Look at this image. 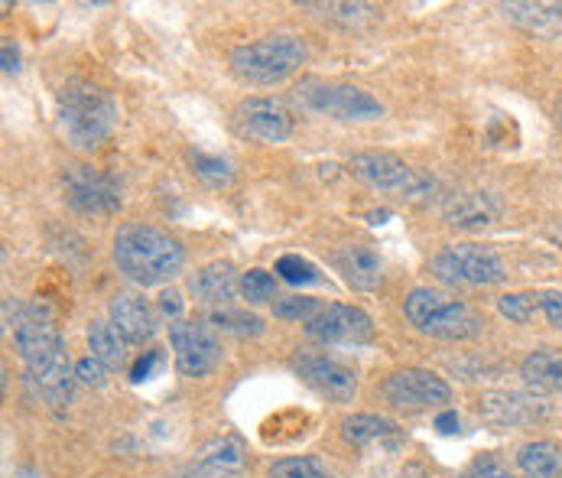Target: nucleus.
<instances>
[{"instance_id":"obj_12","label":"nucleus","mask_w":562,"mask_h":478,"mask_svg":"<svg viewBox=\"0 0 562 478\" xmlns=\"http://www.w3.org/2000/svg\"><path fill=\"white\" fill-rule=\"evenodd\" d=\"M235 118L244 134L260 144H283L293 134V114L277 98H244Z\"/></svg>"},{"instance_id":"obj_24","label":"nucleus","mask_w":562,"mask_h":478,"mask_svg":"<svg viewBox=\"0 0 562 478\" xmlns=\"http://www.w3.org/2000/svg\"><path fill=\"white\" fill-rule=\"evenodd\" d=\"M501 13L527 30H537V33H550V30L562 26L560 3H504Z\"/></svg>"},{"instance_id":"obj_17","label":"nucleus","mask_w":562,"mask_h":478,"mask_svg":"<svg viewBox=\"0 0 562 478\" xmlns=\"http://www.w3.org/2000/svg\"><path fill=\"white\" fill-rule=\"evenodd\" d=\"M335 270L345 277V284H351L355 290H378L384 280V264L381 254L368 244H351L331 254Z\"/></svg>"},{"instance_id":"obj_16","label":"nucleus","mask_w":562,"mask_h":478,"mask_svg":"<svg viewBox=\"0 0 562 478\" xmlns=\"http://www.w3.org/2000/svg\"><path fill=\"white\" fill-rule=\"evenodd\" d=\"M442 219L462 232H484L501 219V202L487 192H452L442 202Z\"/></svg>"},{"instance_id":"obj_26","label":"nucleus","mask_w":562,"mask_h":478,"mask_svg":"<svg viewBox=\"0 0 562 478\" xmlns=\"http://www.w3.org/2000/svg\"><path fill=\"white\" fill-rule=\"evenodd\" d=\"M189 159V166H192V173L205 182V186H212V189H222V186H232V179H235V166L228 163L225 157H218V154H205V151H189L186 154Z\"/></svg>"},{"instance_id":"obj_31","label":"nucleus","mask_w":562,"mask_h":478,"mask_svg":"<svg viewBox=\"0 0 562 478\" xmlns=\"http://www.w3.org/2000/svg\"><path fill=\"white\" fill-rule=\"evenodd\" d=\"M322 313L319 300L313 297H286V300H277L273 303V316L293 319V322H310Z\"/></svg>"},{"instance_id":"obj_11","label":"nucleus","mask_w":562,"mask_h":478,"mask_svg":"<svg viewBox=\"0 0 562 478\" xmlns=\"http://www.w3.org/2000/svg\"><path fill=\"white\" fill-rule=\"evenodd\" d=\"M384 398L391 400L394 407H403V410H426V407H436V403H449L452 388L432 371L403 368V371H394L384 381Z\"/></svg>"},{"instance_id":"obj_37","label":"nucleus","mask_w":562,"mask_h":478,"mask_svg":"<svg viewBox=\"0 0 562 478\" xmlns=\"http://www.w3.org/2000/svg\"><path fill=\"white\" fill-rule=\"evenodd\" d=\"M0 59H3V73H7V76L20 69V49H16V43H13V40H3Z\"/></svg>"},{"instance_id":"obj_29","label":"nucleus","mask_w":562,"mask_h":478,"mask_svg":"<svg viewBox=\"0 0 562 478\" xmlns=\"http://www.w3.org/2000/svg\"><path fill=\"white\" fill-rule=\"evenodd\" d=\"M277 274H280L286 284H293V287H306V284H316V280H319L316 267H313L306 257H300V254L280 257V260H277Z\"/></svg>"},{"instance_id":"obj_19","label":"nucleus","mask_w":562,"mask_h":478,"mask_svg":"<svg viewBox=\"0 0 562 478\" xmlns=\"http://www.w3.org/2000/svg\"><path fill=\"white\" fill-rule=\"evenodd\" d=\"M482 413L491 426H520V423L543 420L550 413V403L543 398H527V394H487Z\"/></svg>"},{"instance_id":"obj_1","label":"nucleus","mask_w":562,"mask_h":478,"mask_svg":"<svg viewBox=\"0 0 562 478\" xmlns=\"http://www.w3.org/2000/svg\"><path fill=\"white\" fill-rule=\"evenodd\" d=\"M13 338L20 348V358L26 365V381L33 391L46 400L53 410H66L76 391V368L69 362V352L63 345V335L56 329V319L46 307L33 303L16 313Z\"/></svg>"},{"instance_id":"obj_28","label":"nucleus","mask_w":562,"mask_h":478,"mask_svg":"<svg viewBox=\"0 0 562 478\" xmlns=\"http://www.w3.org/2000/svg\"><path fill=\"white\" fill-rule=\"evenodd\" d=\"M209 322L222 332H232V335H260L263 332V319L250 316L244 310H215Z\"/></svg>"},{"instance_id":"obj_20","label":"nucleus","mask_w":562,"mask_h":478,"mask_svg":"<svg viewBox=\"0 0 562 478\" xmlns=\"http://www.w3.org/2000/svg\"><path fill=\"white\" fill-rule=\"evenodd\" d=\"M189 287H192V293L199 300H205L212 307H225L238 293V270H235L232 260H212V264H205V267H199L192 274Z\"/></svg>"},{"instance_id":"obj_3","label":"nucleus","mask_w":562,"mask_h":478,"mask_svg":"<svg viewBox=\"0 0 562 478\" xmlns=\"http://www.w3.org/2000/svg\"><path fill=\"white\" fill-rule=\"evenodd\" d=\"M114 127H117V104L104 88L81 79L69 81L63 88V95H59V131L72 147L91 151L101 141H108Z\"/></svg>"},{"instance_id":"obj_40","label":"nucleus","mask_w":562,"mask_h":478,"mask_svg":"<svg viewBox=\"0 0 562 478\" xmlns=\"http://www.w3.org/2000/svg\"><path fill=\"white\" fill-rule=\"evenodd\" d=\"M475 478H514V476H510L507 469H501V466H494V463H491V466H482Z\"/></svg>"},{"instance_id":"obj_25","label":"nucleus","mask_w":562,"mask_h":478,"mask_svg":"<svg viewBox=\"0 0 562 478\" xmlns=\"http://www.w3.org/2000/svg\"><path fill=\"white\" fill-rule=\"evenodd\" d=\"M345 430V440L364 446V443H381V440H397V423L384 420V416H374V413H358V416H348L341 423Z\"/></svg>"},{"instance_id":"obj_7","label":"nucleus","mask_w":562,"mask_h":478,"mask_svg":"<svg viewBox=\"0 0 562 478\" xmlns=\"http://www.w3.org/2000/svg\"><path fill=\"white\" fill-rule=\"evenodd\" d=\"M348 169L358 182L378 189V192H391V196H403V199H416V196H429L436 189L432 176L413 169L409 163H403L394 154H355L348 159Z\"/></svg>"},{"instance_id":"obj_15","label":"nucleus","mask_w":562,"mask_h":478,"mask_svg":"<svg viewBox=\"0 0 562 478\" xmlns=\"http://www.w3.org/2000/svg\"><path fill=\"white\" fill-rule=\"evenodd\" d=\"M247 469V449L241 440L222 436L205 443L189 466L182 469V478H238Z\"/></svg>"},{"instance_id":"obj_18","label":"nucleus","mask_w":562,"mask_h":478,"mask_svg":"<svg viewBox=\"0 0 562 478\" xmlns=\"http://www.w3.org/2000/svg\"><path fill=\"white\" fill-rule=\"evenodd\" d=\"M108 316H111V325L127 338V342H150L157 335V316L154 310L134 297V293H117L111 303H108Z\"/></svg>"},{"instance_id":"obj_2","label":"nucleus","mask_w":562,"mask_h":478,"mask_svg":"<svg viewBox=\"0 0 562 478\" xmlns=\"http://www.w3.org/2000/svg\"><path fill=\"white\" fill-rule=\"evenodd\" d=\"M114 264L137 287H160L182 270L186 247L157 225L127 222L114 235Z\"/></svg>"},{"instance_id":"obj_30","label":"nucleus","mask_w":562,"mask_h":478,"mask_svg":"<svg viewBox=\"0 0 562 478\" xmlns=\"http://www.w3.org/2000/svg\"><path fill=\"white\" fill-rule=\"evenodd\" d=\"M306 10H316L319 16H338L345 23H361L374 16L371 3H303Z\"/></svg>"},{"instance_id":"obj_36","label":"nucleus","mask_w":562,"mask_h":478,"mask_svg":"<svg viewBox=\"0 0 562 478\" xmlns=\"http://www.w3.org/2000/svg\"><path fill=\"white\" fill-rule=\"evenodd\" d=\"M157 365H160V352H147V355L131 368V378L140 385V381H147V378L154 375V368H157Z\"/></svg>"},{"instance_id":"obj_38","label":"nucleus","mask_w":562,"mask_h":478,"mask_svg":"<svg viewBox=\"0 0 562 478\" xmlns=\"http://www.w3.org/2000/svg\"><path fill=\"white\" fill-rule=\"evenodd\" d=\"M436 430H439V433H456V430H459V413H456V410H442V413L436 416Z\"/></svg>"},{"instance_id":"obj_5","label":"nucleus","mask_w":562,"mask_h":478,"mask_svg":"<svg viewBox=\"0 0 562 478\" xmlns=\"http://www.w3.org/2000/svg\"><path fill=\"white\" fill-rule=\"evenodd\" d=\"M403 313L416 332L442 342L475 338L484 325V319L475 310H469L462 300H452L442 290H429V287L409 290V297L403 300Z\"/></svg>"},{"instance_id":"obj_4","label":"nucleus","mask_w":562,"mask_h":478,"mask_svg":"<svg viewBox=\"0 0 562 478\" xmlns=\"http://www.w3.org/2000/svg\"><path fill=\"white\" fill-rule=\"evenodd\" d=\"M306 59H310V46L300 36H263L235 46L228 66L244 85H277L300 73Z\"/></svg>"},{"instance_id":"obj_8","label":"nucleus","mask_w":562,"mask_h":478,"mask_svg":"<svg viewBox=\"0 0 562 478\" xmlns=\"http://www.w3.org/2000/svg\"><path fill=\"white\" fill-rule=\"evenodd\" d=\"M169 345L176 352V371L182 378H205L222 362V342L202 322H169Z\"/></svg>"},{"instance_id":"obj_35","label":"nucleus","mask_w":562,"mask_h":478,"mask_svg":"<svg viewBox=\"0 0 562 478\" xmlns=\"http://www.w3.org/2000/svg\"><path fill=\"white\" fill-rule=\"evenodd\" d=\"M76 378H79L81 385H88V388H101L104 378H108V368L94 355H88V358L76 362Z\"/></svg>"},{"instance_id":"obj_23","label":"nucleus","mask_w":562,"mask_h":478,"mask_svg":"<svg viewBox=\"0 0 562 478\" xmlns=\"http://www.w3.org/2000/svg\"><path fill=\"white\" fill-rule=\"evenodd\" d=\"M517 466L527 478H562V456L560 449L547 440L527 443L517 453Z\"/></svg>"},{"instance_id":"obj_33","label":"nucleus","mask_w":562,"mask_h":478,"mask_svg":"<svg viewBox=\"0 0 562 478\" xmlns=\"http://www.w3.org/2000/svg\"><path fill=\"white\" fill-rule=\"evenodd\" d=\"M497 310H501V316L524 325L537 313V293H507V297L497 300Z\"/></svg>"},{"instance_id":"obj_14","label":"nucleus","mask_w":562,"mask_h":478,"mask_svg":"<svg viewBox=\"0 0 562 478\" xmlns=\"http://www.w3.org/2000/svg\"><path fill=\"white\" fill-rule=\"evenodd\" d=\"M296 371L300 378H306L310 388H316L322 398L335 400V403H348L358 394V378L351 368H345L335 358L325 355H296Z\"/></svg>"},{"instance_id":"obj_9","label":"nucleus","mask_w":562,"mask_h":478,"mask_svg":"<svg viewBox=\"0 0 562 478\" xmlns=\"http://www.w3.org/2000/svg\"><path fill=\"white\" fill-rule=\"evenodd\" d=\"M300 95H303L306 108H313L316 114H325V118H335V121H378L384 114V104L358 85L310 81V85H303Z\"/></svg>"},{"instance_id":"obj_34","label":"nucleus","mask_w":562,"mask_h":478,"mask_svg":"<svg viewBox=\"0 0 562 478\" xmlns=\"http://www.w3.org/2000/svg\"><path fill=\"white\" fill-rule=\"evenodd\" d=\"M537 313H543L553 329H562V293L560 290H537Z\"/></svg>"},{"instance_id":"obj_39","label":"nucleus","mask_w":562,"mask_h":478,"mask_svg":"<svg viewBox=\"0 0 562 478\" xmlns=\"http://www.w3.org/2000/svg\"><path fill=\"white\" fill-rule=\"evenodd\" d=\"M160 307H162V313H169L172 316V322H176V316H179V310H182V300H179V293H162L160 297Z\"/></svg>"},{"instance_id":"obj_13","label":"nucleus","mask_w":562,"mask_h":478,"mask_svg":"<svg viewBox=\"0 0 562 478\" xmlns=\"http://www.w3.org/2000/svg\"><path fill=\"white\" fill-rule=\"evenodd\" d=\"M306 335L335 345V342H368L374 335V322L364 310L358 307H345V303H331L325 307L319 316L306 322Z\"/></svg>"},{"instance_id":"obj_10","label":"nucleus","mask_w":562,"mask_h":478,"mask_svg":"<svg viewBox=\"0 0 562 478\" xmlns=\"http://www.w3.org/2000/svg\"><path fill=\"white\" fill-rule=\"evenodd\" d=\"M63 192L66 202L81 215H111L121 209L117 182L108 173L85 163H72L63 169Z\"/></svg>"},{"instance_id":"obj_41","label":"nucleus","mask_w":562,"mask_h":478,"mask_svg":"<svg viewBox=\"0 0 562 478\" xmlns=\"http://www.w3.org/2000/svg\"><path fill=\"white\" fill-rule=\"evenodd\" d=\"M387 215H391V212H371V215H368V219H371V222H374V225H381V222H384V219H387Z\"/></svg>"},{"instance_id":"obj_6","label":"nucleus","mask_w":562,"mask_h":478,"mask_svg":"<svg viewBox=\"0 0 562 478\" xmlns=\"http://www.w3.org/2000/svg\"><path fill=\"white\" fill-rule=\"evenodd\" d=\"M429 270L449 287H494L507 280L504 260L482 244H449L429 260Z\"/></svg>"},{"instance_id":"obj_32","label":"nucleus","mask_w":562,"mask_h":478,"mask_svg":"<svg viewBox=\"0 0 562 478\" xmlns=\"http://www.w3.org/2000/svg\"><path fill=\"white\" fill-rule=\"evenodd\" d=\"M270 478H331V476L322 469L316 459L300 456V459H280V463H273Z\"/></svg>"},{"instance_id":"obj_27","label":"nucleus","mask_w":562,"mask_h":478,"mask_svg":"<svg viewBox=\"0 0 562 478\" xmlns=\"http://www.w3.org/2000/svg\"><path fill=\"white\" fill-rule=\"evenodd\" d=\"M241 293L247 303H254V307H260V303H273L277 300V280H273V274H267V270H260V267H254V270H247L241 277Z\"/></svg>"},{"instance_id":"obj_21","label":"nucleus","mask_w":562,"mask_h":478,"mask_svg":"<svg viewBox=\"0 0 562 478\" xmlns=\"http://www.w3.org/2000/svg\"><path fill=\"white\" fill-rule=\"evenodd\" d=\"M520 378L537 391H562V348H537L520 362Z\"/></svg>"},{"instance_id":"obj_22","label":"nucleus","mask_w":562,"mask_h":478,"mask_svg":"<svg viewBox=\"0 0 562 478\" xmlns=\"http://www.w3.org/2000/svg\"><path fill=\"white\" fill-rule=\"evenodd\" d=\"M88 348L111 371H117V368L127 365V338L111 322H104V319H94L88 325Z\"/></svg>"}]
</instances>
